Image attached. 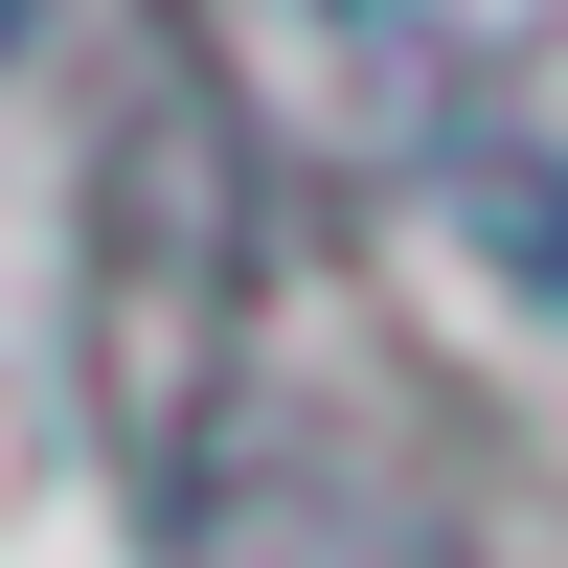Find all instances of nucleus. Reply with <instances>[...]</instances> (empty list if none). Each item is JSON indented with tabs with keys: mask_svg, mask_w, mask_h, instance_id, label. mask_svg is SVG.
Masks as SVG:
<instances>
[{
	"mask_svg": "<svg viewBox=\"0 0 568 568\" xmlns=\"http://www.w3.org/2000/svg\"><path fill=\"white\" fill-rule=\"evenodd\" d=\"M0 45H23V0H0Z\"/></svg>",
	"mask_w": 568,
	"mask_h": 568,
	"instance_id": "1",
	"label": "nucleus"
}]
</instances>
